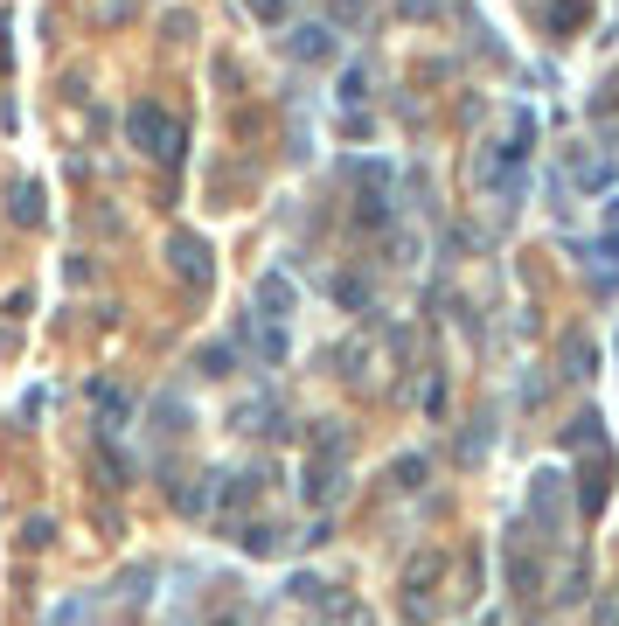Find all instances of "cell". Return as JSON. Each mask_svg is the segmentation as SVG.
Wrapping results in <instances>:
<instances>
[{
	"label": "cell",
	"instance_id": "1",
	"mask_svg": "<svg viewBox=\"0 0 619 626\" xmlns=\"http://www.w3.org/2000/svg\"><path fill=\"white\" fill-rule=\"evenodd\" d=\"M133 140H140V147H147V154H174V147H181V133H174V126H167V119H160L154 105H133Z\"/></svg>",
	"mask_w": 619,
	"mask_h": 626
},
{
	"label": "cell",
	"instance_id": "2",
	"mask_svg": "<svg viewBox=\"0 0 619 626\" xmlns=\"http://www.w3.org/2000/svg\"><path fill=\"white\" fill-rule=\"evenodd\" d=\"M174 258H181V279H188V286H209V251H202L195 237H174Z\"/></svg>",
	"mask_w": 619,
	"mask_h": 626
},
{
	"label": "cell",
	"instance_id": "3",
	"mask_svg": "<svg viewBox=\"0 0 619 626\" xmlns=\"http://www.w3.org/2000/svg\"><path fill=\"white\" fill-rule=\"evenodd\" d=\"M293 56L320 63V56H327V28H300V35H293Z\"/></svg>",
	"mask_w": 619,
	"mask_h": 626
}]
</instances>
